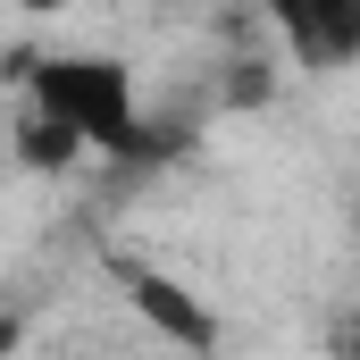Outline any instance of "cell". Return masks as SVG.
<instances>
[{
	"mask_svg": "<svg viewBox=\"0 0 360 360\" xmlns=\"http://www.w3.org/2000/svg\"><path fill=\"white\" fill-rule=\"evenodd\" d=\"M8 76L25 92V117L59 126L92 160H160L168 143L143 117V84L117 51H17Z\"/></svg>",
	"mask_w": 360,
	"mask_h": 360,
	"instance_id": "1",
	"label": "cell"
},
{
	"mask_svg": "<svg viewBox=\"0 0 360 360\" xmlns=\"http://www.w3.org/2000/svg\"><path fill=\"white\" fill-rule=\"evenodd\" d=\"M109 276H117V293H126V310L160 335V344H176V352H218V310L193 293V285H176L168 269H151V260H109Z\"/></svg>",
	"mask_w": 360,
	"mask_h": 360,
	"instance_id": "2",
	"label": "cell"
},
{
	"mask_svg": "<svg viewBox=\"0 0 360 360\" xmlns=\"http://www.w3.org/2000/svg\"><path fill=\"white\" fill-rule=\"evenodd\" d=\"M276 25V42L293 51V68L335 76L360 59V0H260Z\"/></svg>",
	"mask_w": 360,
	"mask_h": 360,
	"instance_id": "3",
	"label": "cell"
},
{
	"mask_svg": "<svg viewBox=\"0 0 360 360\" xmlns=\"http://www.w3.org/2000/svg\"><path fill=\"white\" fill-rule=\"evenodd\" d=\"M17 151H25L34 168H68V160H84V151H76L59 126H42V117H17Z\"/></svg>",
	"mask_w": 360,
	"mask_h": 360,
	"instance_id": "4",
	"label": "cell"
},
{
	"mask_svg": "<svg viewBox=\"0 0 360 360\" xmlns=\"http://www.w3.org/2000/svg\"><path fill=\"white\" fill-rule=\"evenodd\" d=\"M17 8H59V0H17Z\"/></svg>",
	"mask_w": 360,
	"mask_h": 360,
	"instance_id": "5",
	"label": "cell"
}]
</instances>
